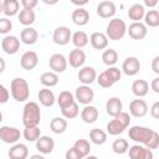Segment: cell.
<instances>
[{"label":"cell","mask_w":159,"mask_h":159,"mask_svg":"<svg viewBox=\"0 0 159 159\" xmlns=\"http://www.w3.org/2000/svg\"><path fill=\"white\" fill-rule=\"evenodd\" d=\"M41 120V109L36 102H27L22 109L24 127H37Z\"/></svg>","instance_id":"cell-1"},{"label":"cell","mask_w":159,"mask_h":159,"mask_svg":"<svg viewBox=\"0 0 159 159\" xmlns=\"http://www.w3.org/2000/svg\"><path fill=\"white\" fill-rule=\"evenodd\" d=\"M11 97L16 102H25L30 97V86L29 82L22 77H15L10 84Z\"/></svg>","instance_id":"cell-2"},{"label":"cell","mask_w":159,"mask_h":159,"mask_svg":"<svg viewBox=\"0 0 159 159\" xmlns=\"http://www.w3.org/2000/svg\"><path fill=\"white\" fill-rule=\"evenodd\" d=\"M125 34H127V24L123 19L113 17L109 20L106 27V36L108 37V40H113V41L122 40Z\"/></svg>","instance_id":"cell-3"},{"label":"cell","mask_w":159,"mask_h":159,"mask_svg":"<svg viewBox=\"0 0 159 159\" xmlns=\"http://www.w3.org/2000/svg\"><path fill=\"white\" fill-rule=\"evenodd\" d=\"M130 124V116L128 112H120L116 117H113L112 120L107 123V132L111 135H119L120 133L124 132V129L128 128Z\"/></svg>","instance_id":"cell-4"},{"label":"cell","mask_w":159,"mask_h":159,"mask_svg":"<svg viewBox=\"0 0 159 159\" xmlns=\"http://www.w3.org/2000/svg\"><path fill=\"white\" fill-rule=\"evenodd\" d=\"M153 129L148 128V127H143V125H133L129 128L128 130V137L129 139H132L133 142H137L142 145H145L149 140V138L153 134Z\"/></svg>","instance_id":"cell-5"},{"label":"cell","mask_w":159,"mask_h":159,"mask_svg":"<svg viewBox=\"0 0 159 159\" xmlns=\"http://www.w3.org/2000/svg\"><path fill=\"white\" fill-rule=\"evenodd\" d=\"M75 101L80 104H83V106H87V104H91V102L93 101L94 98V91L89 87V86H86V84H81L76 88V92H75Z\"/></svg>","instance_id":"cell-6"},{"label":"cell","mask_w":159,"mask_h":159,"mask_svg":"<svg viewBox=\"0 0 159 159\" xmlns=\"http://www.w3.org/2000/svg\"><path fill=\"white\" fill-rule=\"evenodd\" d=\"M21 137L20 129L10 125H2L0 127V140L6 144H15Z\"/></svg>","instance_id":"cell-7"},{"label":"cell","mask_w":159,"mask_h":159,"mask_svg":"<svg viewBox=\"0 0 159 159\" xmlns=\"http://www.w3.org/2000/svg\"><path fill=\"white\" fill-rule=\"evenodd\" d=\"M71 37H72V31L67 26H58L53 30L52 34V40L58 46L67 45L71 41Z\"/></svg>","instance_id":"cell-8"},{"label":"cell","mask_w":159,"mask_h":159,"mask_svg":"<svg viewBox=\"0 0 159 159\" xmlns=\"http://www.w3.org/2000/svg\"><path fill=\"white\" fill-rule=\"evenodd\" d=\"M67 58L62 55V53H53L50 56V60H48V66L51 68L52 72L55 73H62L66 71L67 68Z\"/></svg>","instance_id":"cell-9"},{"label":"cell","mask_w":159,"mask_h":159,"mask_svg":"<svg viewBox=\"0 0 159 159\" xmlns=\"http://www.w3.org/2000/svg\"><path fill=\"white\" fill-rule=\"evenodd\" d=\"M1 48L7 55H15L20 50V40L14 35H6L1 40Z\"/></svg>","instance_id":"cell-10"},{"label":"cell","mask_w":159,"mask_h":159,"mask_svg":"<svg viewBox=\"0 0 159 159\" xmlns=\"http://www.w3.org/2000/svg\"><path fill=\"white\" fill-rule=\"evenodd\" d=\"M130 159H153V150L145 148L142 144H134L128 149Z\"/></svg>","instance_id":"cell-11"},{"label":"cell","mask_w":159,"mask_h":159,"mask_svg":"<svg viewBox=\"0 0 159 159\" xmlns=\"http://www.w3.org/2000/svg\"><path fill=\"white\" fill-rule=\"evenodd\" d=\"M140 70V61L135 56L127 57L122 63V72L127 76H135Z\"/></svg>","instance_id":"cell-12"},{"label":"cell","mask_w":159,"mask_h":159,"mask_svg":"<svg viewBox=\"0 0 159 159\" xmlns=\"http://www.w3.org/2000/svg\"><path fill=\"white\" fill-rule=\"evenodd\" d=\"M127 32L133 40H143L148 34V29L142 21L132 22L129 26H127Z\"/></svg>","instance_id":"cell-13"},{"label":"cell","mask_w":159,"mask_h":159,"mask_svg":"<svg viewBox=\"0 0 159 159\" xmlns=\"http://www.w3.org/2000/svg\"><path fill=\"white\" fill-rule=\"evenodd\" d=\"M129 113L135 118H142L148 113V104L144 99L137 98L129 103Z\"/></svg>","instance_id":"cell-14"},{"label":"cell","mask_w":159,"mask_h":159,"mask_svg":"<svg viewBox=\"0 0 159 159\" xmlns=\"http://www.w3.org/2000/svg\"><path fill=\"white\" fill-rule=\"evenodd\" d=\"M117 7L113 1H101L97 5V15L102 19H113Z\"/></svg>","instance_id":"cell-15"},{"label":"cell","mask_w":159,"mask_h":159,"mask_svg":"<svg viewBox=\"0 0 159 159\" xmlns=\"http://www.w3.org/2000/svg\"><path fill=\"white\" fill-rule=\"evenodd\" d=\"M39 63V56L35 51H26L21 55V58H20V65L24 70L26 71H31L34 70Z\"/></svg>","instance_id":"cell-16"},{"label":"cell","mask_w":159,"mask_h":159,"mask_svg":"<svg viewBox=\"0 0 159 159\" xmlns=\"http://www.w3.org/2000/svg\"><path fill=\"white\" fill-rule=\"evenodd\" d=\"M77 77L80 80V82L82 84H86V86H89L91 83H93L97 78V72L93 67L91 66H83L80 68L78 73H77Z\"/></svg>","instance_id":"cell-17"},{"label":"cell","mask_w":159,"mask_h":159,"mask_svg":"<svg viewBox=\"0 0 159 159\" xmlns=\"http://www.w3.org/2000/svg\"><path fill=\"white\" fill-rule=\"evenodd\" d=\"M84 62H86V53L81 48L72 50L70 52L68 57H67V63H70V66L73 67V68H81V67H83Z\"/></svg>","instance_id":"cell-18"},{"label":"cell","mask_w":159,"mask_h":159,"mask_svg":"<svg viewBox=\"0 0 159 159\" xmlns=\"http://www.w3.org/2000/svg\"><path fill=\"white\" fill-rule=\"evenodd\" d=\"M36 149L40 152V154H50L55 149V140L50 135H40V138L35 142Z\"/></svg>","instance_id":"cell-19"},{"label":"cell","mask_w":159,"mask_h":159,"mask_svg":"<svg viewBox=\"0 0 159 159\" xmlns=\"http://www.w3.org/2000/svg\"><path fill=\"white\" fill-rule=\"evenodd\" d=\"M7 155L10 159H27L29 157V148L24 143H15L10 147Z\"/></svg>","instance_id":"cell-20"},{"label":"cell","mask_w":159,"mask_h":159,"mask_svg":"<svg viewBox=\"0 0 159 159\" xmlns=\"http://www.w3.org/2000/svg\"><path fill=\"white\" fill-rule=\"evenodd\" d=\"M88 39H89L91 46L94 50H106L108 47V37L106 36L104 32H99V31L92 32Z\"/></svg>","instance_id":"cell-21"},{"label":"cell","mask_w":159,"mask_h":159,"mask_svg":"<svg viewBox=\"0 0 159 159\" xmlns=\"http://www.w3.org/2000/svg\"><path fill=\"white\" fill-rule=\"evenodd\" d=\"M98 116H99L98 109H97L94 106H92V104L84 106V107L82 108V111H81V119H82L84 123H87V124L94 123V122L98 119Z\"/></svg>","instance_id":"cell-22"},{"label":"cell","mask_w":159,"mask_h":159,"mask_svg":"<svg viewBox=\"0 0 159 159\" xmlns=\"http://www.w3.org/2000/svg\"><path fill=\"white\" fill-rule=\"evenodd\" d=\"M37 98L40 101V103L43 106V107H52L56 102V96L55 93L50 89V88H41L37 93Z\"/></svg>","instance_id":"cell-23"},{"label":"cell","mask_w":159,"mask_h":159,"mask_svg":"<svg viewBox=\"0 0 159 159\" xmlns=\"http://www.w3.org/2000/svg\"><path fill=\"white\" fill-rule=\"evenodd\" d=\"M122 111H123V103H122V99L120 98H118V97H111L106 102V112L111 117H116Z\"/></svg>","instance_id":"cell-24"},{"label":"cell","mask_w":159,"mask_h":159,"mask_svg":"<svg viewBox=\"0 0 159 159\" xmlns=\"http://www.w3.org/2000/svg\"><path fill=\"white\" fill-rule=\"evenodd\" d=\"M71 19H72V22L75 25L84 26L89 21V12L86 9H83V7H77L76 10L72 11Z\"/></svg>","instance_id":"cell-25"},{"label":"cell","mask_w":159,"mask_h":159,"mask_svg":"<svg viewBox=\"0 0 159 159\" xmlns=\"http://www.w3.org/2000/svg\"><path fill=\"white\" fill-rule=\"evenodd\" d=\"M39 39V34L34 27H25L20 32V42L24 45H34Z\"/></svg>","instance_id":"cell-26"},{"label":"cell","mask_w":159,"mask_h":159,"mask_svg":"<svg viewBox=\"0 0 159 159\" xmlns=\"http://www.w3.org/2000/svg\"><path fill=\"white\" fill-rule=\"evenodd\" d=\"M148 92H149V83L145 80H135L132 83V93L135 97L142 98L147 96Z\"/></svg>","instance_id":"cell-27"},{"label":"cell","mask_w":159,"mask_h":159,"mask_svg":"<svg viewBox=\"0 0 159 159\" xmlns=\"http://www.w3.org/2000/svg\"><path fill=\"white\" fill-rule=\"evenodd\" d=\"M144 14H145V7L142 4H133L127 12L129 20H132L133 22H139L140 20H143Z\"/></svg>","instance_id":"cell-28"},{"label":"cell","mask_w":159,"mask_h":159,"mask_svg":"<svg viewBox=\"0 0 159 159\" xmlns=\"http://www.w3.org/2000/svg\"><path fill=\"white\" fill-rule=\"evenodd\" d=\"M17 19L20 21L21 25H24L25 27H30L35 20H36V14L34 10H27V9H22L19 11L17 14Z\"/></svg>","instance_id":"cell-29"},{"label":"cell","mask_w":159,"mask_h":159,"mask_svg":"<svg viewBox=\"0 0 159 159\" xmlns=\"http://www.w3.org/2000/svg\"><path fill=\"white\" fill-rule=\"evenodd\" d=\"M20 11V2L17 0H4L2 1V12L5 16H15Z\"/></svg>","instance_id":"cell-30"},{"label":"cell","mask_w":159,"mask_h":159,"mask_svg":"<svg viewBox=\"0 0 159 159\" xmlns=\"http://www.w3.org/2000/svg\"><path fill=\"white\" fill-rule=\"evenodd\" d=\"M67 120L63 118V117H55L51 122H50V129L52 133L55 134H62L66 132L67 129Z\"/></svg>","instance_id":"cell-31"},{"label":"cell","mask_w":159,"mask_h":159,"mask_svg":"<svg viewBox=\"0 0 159 159\" xmlns=\"http://www.w3.org/2000/svg\"><path fill=\"white\" fill-rule=\"evenodd\" d=\"M40 82L43 87L46 88H51V87H55L57 86L58 83V75L52 72V71H48V72H43L41 76H40Z\"/></svg>","instance_id":"cell-32"},{"label":"cell","mask_w":159,"mask_h":159,"mask_svg":"<svg viewBox=\"0 0 159 159\" xmlns=\"http://www.w3.org/2000/svg\"><path fill=\"white\" fill-rule=\"evenodd\" d=\"M144 25L149 26V27H158L159 26V11L155 9H150L148 11H145L144 14Z\"/></svg>","instance_id":"cell-33"},{"label":"cell","mask_w":159,"mask_h":159,"mask_svg":"<svg viewBox=\"0 0 159 159\" xmlns=\"http://www.w3.org/2000/svg\"><path fill=\"white\" fill-rule=\"evenodd\" d=\"M71 41H72V43H73V46L76 48H81L82 50L84 46L88 45L89 39H88V35L84 31H76V32L72 34Z\"/></svg>","instance_id":"cell-34"},{"label":"cell","mask_w":159,"mask_h":159,"mask_svg":"<svg viewBox=\"0 0 159 159\" xmlns=\"http://www.w3.org/2000/svg\"><path fill=\"white\" fill-rule=\"evenodd\" d=\"M56 101H57L58 107L61 109H63V108H66V107H68V106H71L72 103L76 102L73 93H71L70 91H62V92H60V94L57 96Z\"/></svg>","instance_id":"cell-35"},{"label":"cell","mask_w":159,"mask_h":159,"mask_svg":"<svg viewBox=\"0 0 159 159\" xmlns=\"http://www.w3.org/2000/svg\"><path fill=\"white\" fill-rule=\"evenodd\" d=\"M89 139L93 144L96 145H102L107 142V133L103 129L99 128H93L89 132Z\"/></svg>","instance_id":"cell-36"},{"label":"cell","mask_w":159,"mask_h":159,"mask_svg":"<svg viewBox=\"0 0 159 159\" xmlns=\"http://www.w3.org/2000/svg\"><path fill=\"white\" fill-rule=\"evenodd\" d=\"M102 62L108 67L114 66L118 62V52L113 48H106L102 53Z\"/></svg>","instance_id":"cell-37"},{"label":"cell","mask_w":159,"mask_h":159,"mask_svg":"<svg viewBox=\"0 0 159 159\" xmlns=\"http://www.w3.org/2000/svg\"><path fill=\"white\" fill-rule=\"evenodd\" d=\"M72 147H73L83 158L87 157V155L89 154V152H91V144H89V142H88L87 139H83V138L77 139V140L73 143Z\"/></svg>","instance_id":"cell-38"},{"label":"cell","mask_w":159,"mask_h":159,"mask_svg":"<svg viewBox=\"0 0 159 159\" xmlns=\"http://www.w3.org/2000/svg\"><path fill=\"white\" fill-rule=\"evenodd\" d=\"M112 149L116 154L118 155H122V154H125L129 149V143L127 139L124 138H118L116 139L113 143H112Z\"/></svg>","instance_id":"cell-39"},{"label":"cell","mask_w":159,"mask_h":159,"mask_svg":"<svg viewBox=\"0 0 159 159\" xmlns=\"http://www.w3.org/2000/svg\"><path fill=\"white\" fill-rule=\"evenodd\" d=\"M22 135L27 142H36L41 135L39 125L37 127H25Z\"/></svg>","instance_id":"cell-40"},{"label":"cell","mask_w":159,"mask_h":159,"mask_svg":"<svg viewBox=\"0 0 159 159\" xmlns=\"http://www.w3.org/2000/svg\"><path fill=\"white\" fill-rule=\"evenodd\" d=\"M61 113H62V117H63L65 119H73V118H76V117L80 114L78 103L75 102V103H72L71 106H68V107L61 109Z\"/></svg>","instance_id":"cell-41"},{"label":"cell","mask_w":159,"mask_h":159,"mask_svg":"<svg viewBox=\"0 0 159 159\" xmlns=\"http://www.w3.org/2000/svg\"><path fill=\"white\" fill-rule=\"evenodd\" d=\"M96 81H97V83H98L102 88H109V87H112V86L114 84V83L111 81V78L108 77V75L106 73V71L101 72V73L97 76Z\"/></svg>","instance_id":"cell-42"},{"label":"cell","mask_w":159,"mask_h":159,"mask_svg":"<svg viewBox=\"0 0 159 159\" xmlns=\"http://www.w3.org/2000/svg\"><path fill=\"white\" fill-rule=\"evenodd\" d=\"M106 73L108 75V77L111 78V81H112L113 83L118 82V81L122 78V71H120L118 67H116V66L108 67V68L106 70Z\"/></svg>","instance_id":"cell-43"},{"label":"cell","mask_w":159,"mask_h":159,"mask_svg":"<svg viewBox=\"0 0 159 159\" xmlns=\"http://www.w3.org/2000/svg\"><path fill=\"white\" fill-rule=\"evenodd\" d=\"M12 30V22L7 17H0V34L6 35Z\"/></svg>","instance_id":"cell-44"},{"label":"cell","mask_w":159,"mask_h":159,"mask_svg":"<svg viewBox=\"0 0 159 159\" xmlns=\"http://www.w3.org/2000/svg\"><path fill=\"white\" fill-rule=\"evenodd\" d=\"M145 148H148V149H150V150H154V149H158V147H159V134L154 130L153 132V134H152V137L149 138V140H148V143L144 145Z\"/></svg>","instance_id":"cell-45"},{"label":"cell","mask_w":159,"mask_h":159,"mask_svg":"<svg viewBox=\"0 0 159 159\" xmlns=\"http://www.w3.org/2000/svg\"><path fill=\"white\" fill-rule=\"evenodd\" d=\"M65 159H83V157H82L73 147H71L70 149L66 150V153H65Z\"/></svg>","instance_id":"cell-46"},{"label":"cell","mask_w":159,"mask_h":159,"mask_svg":"<svg viewBox=\"0 0 159 159\" xmlns=\"http://www.w3.org/2000/svg\"><path fill=\"white\" fill-rule=\"evenodd\" d=\"M10 98V92L9 89L4 86V84H0V104H5Z\"/></svg>","instance_id":"cell-47"},{"label":"cell","mask_w":159,"mask_h":159,"mask_svg":"<svg viewBox=\"0 0 159 159\" xmlns=\"http://www.w3.org/2000/svg\"><path fill=\"white\" fill-rule=\"evenodd\" d=\"M20 4L22 5V9H27V10H34L37 6V0H21Z\"/></svg>","instance_id":"cell-48"},{"label":"cell","mask_w":159,"mask_h":159,"mask_svg":"<svg viewBox=\"0 0 159 159\" xmlns=\"http://www.w3.org/2000/svg\"><path fill=\"white\" fill-rule=\"evenodd\" d=\"M149 112H150V116H152L153 118H155V119L159 118V102H158V101L152 104Z\"/></svg>","instance_id":"cell-49"},{"label":"cell","mask_w":159,"mask_h":159,"mask_svg":"<svg viewBox=\"0 0 159 159\" xmlns=\"http://www.w3.org/2000/svg\"><path fill=\"white\" fill-rule=\"evenodd\" d=\"M150 88L153 89V92L159 93V77L153 78V81L150 82Z\"/></svg>","instance_id":"cell-50"},{"label":"cell","mask_w":159,"mask_h":159,"mask_svg":"<svg viewBox=\"0 0 159 159\" xmlns=\"http://www.w3.org/2000/svg\"><path fill=\"white\" fill-rule=\"evenodd\" d=\"M152 68H153V71L157 75H159V56H155L153 58V61H152Z\"/></svg>","instance_id":"cell-51"},{"label":"cell","mask_w":159,"mask_h":159,"mask_svg":"<svg viewBox=\"0 0 159 159\" xmlns=\"http://www.w3.org/2000/svg\"><path fill=\"white\" fill-rule=\"evenodd\" d=\"M144 5L148 6V7H154V6L158 5V0H145V1H144ZM144 5H143V6H144Z\"/></svg>","instance_id":"cell-52"},{"label":"cell","mask_w":159,"mask_h":159,"mask_svg":"<svg viewBox=\"0 0 159 159\" xmlns=\"http://www.w3.org/2000/svg\"><path fill=\"white\" fill-rule=\"evenodd\" d=\"M5 67H6V62H5V60L0 56V73H2V72L5 71Z\"/></svg>","instance_id":"cell-53"},{"label":"cell","mask_w":159,"mask_h":159,"mask_svg":"<svg viewBox=\"0 0 159 159\" xmlns=\"http://www.w3.org/2000/svg\"><path fill=\"white\" fill-rule=\"evenodd\" d=\"M29 159H46V158H45L42 154H32Z\"/></svg>","instance_id":"cell-54"},{"label":"cell","mask_w":159,"mask_h":159,"mask_svg":"<svg viewBox=\"0 0 159 159\" xmlns=\"http://www.w3.org/2000/svg\"><path fill=\"white\" fill-rule=\"evenodd\" d=\"M72 4H75V5H77V6L81 7V5H86L87 1H86V0H84V1H80V2H78V1H72Z\"/></svg>","instance_id":"cell-55"},{"label":"cell","mask_w":159,"mask_h":159,"mask_svg":"<svg viewBox=\"0 0 159 159\" xmlns=\"http://www.w3.org/2000/svg\"><path fill=\"white\" fill-rule=\"evenodd\" d=\"M83 159H99V158H98V157H96V155H89V154H88V155H87V157H84Z\"/></svg>","instance_id":"cell-56"},{"label":"cell","mask_w":159,"mask_h":159,"mask_svg":"<svg viewBox=\"0 0 159 159\" xmlns=\"http://www.w3.org/2000/svg\"><path fill=\"white\" fill-rule=\"evenodd\" d=\"M2 12V1H0V14Z\"/></svg>","instance_id":"cell-57"},{"label":"cell","mask_w":159,"mask_h":159,"mask_svg":"<svg viewBox=\"0 0 159 159\" xmlns=\"http://www.w3.org/2000/svg\"><path fill=\"white\" fill-rule=\"evenodd\" d=\"M2 122V113H1V111H0V123Z\"/></svg>","instance_id":"cell-58"}]
</instances>
